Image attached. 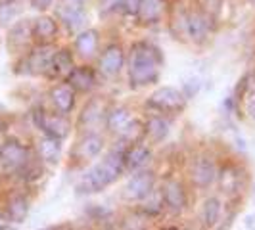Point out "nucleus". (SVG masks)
<instances>
[{
	"label": "nucleus",
	"instance_id": "obj_34",
	"mask_svg": "<svg viewBox=\"0 0 255 230\" xmlns=\"http://www.w3.org/2000/svg\"><path fill=\"white\" fill-rule=\"evenodd\" d=\"M121 4L123 0H98V12L104 17H110L115 13H121Z\"/></svg>",
	"mask_w": 255,
	"mask_h": 230
},
{
	"label": "nucleus",
	"instance_id": "obj_13",
	"mask_svg": "<svg viewBox=\"0 0 255 230\" xmlns=\"http://www.w3.org/2000/svg\"><path fill=\"white\" fill-rule=\"evenodd\" d=\"M33 157L31 150L23 142L8 138L0 144V167L6 173H17Z\"/></svg>",
	"mask_w": 255,
	"mask_h": 230
},
{
	"label": "nucleus",
	"instance_id": "obj_23",
	"mask_svg": "<svg viewBox=\"0 0 255 230\" xmlns=\"http://www.w3.org/2000/svg\"><path fill=\"white\" fill-rule=\"evenodd\" d=\"M33 40L35 44H54V40L60 33V23L50 13H40L33 21Z\"/></svg>",
	"mask_w": 255,
	"mask_h": 230
},
{
	"label": "nucleus",
	"instance_id": "obj_36",
	"mask_svg": "<svg viewBox=\"0 0 255 230\" xmlns=\"http://www.w3.org/2000/svg\"><path fill=\"white\" fill-rule=\"evenodd\" d=\"M140 2L142 0H123V4H121V13L125 15V17H136V13H138V8H140Z\"/></svg>",
	"mask_w": 255,
	"mask_h": 230
},
{
	"label": "nucleus",
	"instance_id": "obj_16",
	"mask_svg": "<svg viewBox=\"0 0 255 230\" xmlns=\"http://www.w3.org/2000/svg\"><path fill=\"white\" fill-rule=\"evenodd\" d=\"M8 50L19 56V54H25L33 44V25H31V19H17L15 23L10 25L8 29Z\"/></svg>",
	"mask_w": 255,
	"mask_h": 230
},
{
	"label": "nucleus",
	"instance_id": "obj_19",
	"mask_svg": "<svg viewBox=\"0 0 255 230\" xmlns=\"http://www.w3.org/2000/svg\"><path fill=\"white\" fill-rule=\"evenodd\" d=\"M106 112H108V108L104 106L100 98H90L79 115L77 127L81 128V132L100 130V127L104 125V119H106Z\"/></svg>",
	"mask_w": 255,
	"mask_h": 230
},
{
	"label": "nucleus",
	"instance_id": "obj_38",
	"mask_svg": "<svg viewBox=\"0 0 255 230\" xmlns=\"http://www.w3.org/2000/svg\"><path fill=\"white\" fill-rule=\"evenodd\" d=\"M54 2H56V0H29L31 8L40 13H44L46 10H50L52 6H54Z\"/></svg>",
	"mask_w": 255,
	"mask_h": 230
},
{
	"label": "nucleus",
	"instance_id": "obj_31",
	"mask_svg": "<svg viewBox=\"0 0 255 230\" xmlns=\"http://www.w3.org/2000/svg\"><path fill=\"white\" fill-rule=\"evenodd\" d=\"M150 219L144 217L138 209L130 211L127 217L121 219V229L123 230H148Z\"/></svg>",
	"mask_w": 255,
	"mask_h": 230
},
{
	"label": "nucleus",
	"instance_id": "obj_2",
	"mask_svg": "<svg viewBox=\"0 0 255 230\" xmlns=\"http://www.w3.org/2000/svg\"><path fill=\"white\" fill-rule=\"evenodd\" d=\"M119 144V142H117ZM127 173L125 169V146L119 144L102 153L92 165L79 177L75 184L77 196H94L114 186Z\"/></svg>",
	"mask_w": 255,
	"mask_h": 230
},
{
	"label": "nucleus",
	"instance_id": "obj_30",
	"mask_svg": "<svg viewBox=\"0 0 255 230\" xmlns=\"http://www.w3.org/2000/svg\"><path fill=\"white\" fill-rule=\"evenodd\" d=\"M21 12L19 0H2L0 2V25L10 27L17 21V15Z\"/></svg>",
	"mask_w": 255,
	"mask_h": 230
},
{
	"label": "nucleus",
	"instance_id": "obj_39",
	"mask_svg": "<svg viewBox=\"0 0 255 230\" xmlns=\"http://www.w3.org/2000/svg\"><path fill=\"white\" fill-rule=\"evenodd\" d=\"M234 217H236V215H234V211H232V213H229V215H227V211H225V215H223V219L219 221V225H217V227H215L213 230H230V227H232V221H234Z\"/></svg>",
	"mask_w": 255,
	"mask_h": 230
},
{
	"label": "nucleus",
	"instance_id": "obj_3",
	"mask_svg": "<svg viewBox=\"0 0 255 230\" xmlns=\"http://www.w3.org/2000/svg\"><path fill=\"white\" fill-rule=\"evenodd\" d=\"M175 23H171V29L175 31L177 40H188L192 44H205L211 35V21L202 8H182L175 10Z\"/></svg>",
	"mask_w": 255,
	"mask_h": 230
},
{
	"label": "nucleus",
	"instance_id": "obj_37",
	"mask_svg": "<svg viewBox=\"0 0 255 230\" xmlns=\"http://www.w3.org/2000/svg\"><path fill=\"white\" fill-rule=\"evenodd\" d=\"M230 130H232V144H234L236 152L246 153L248 152V142H246V138H244V134H240V130H238L236 127H232Z\"/></svg>",
	"mask_w": 255,
	"mask_h": 230
},
{
	"label": "nucleus",
	"instance_id": "obj_10",
	"mask_svg": "<svg viewBox=\"0 0 255 230\" xmlns=\"http://www.w3.org/2000/svg\"><path fill=\"white\" fill-rule=\"evenodd\" d=\"M157 188H159L161 200H163L165 213L177 217V215H182L188 209V188L180 179L169 177Z\"/></svg>",
	"mask_w": 255,
	"mask_h": 230
},
{
	"label": "nucleus",
	"instance_id": "obj_24",
	"mask_svg": "<svg viewBox=\"0 0 255 230\" xmlns=\"http://www.w3.org/2000/svg\"><path fill=\"white\" fill-rule=\"evenodd\" d=\"M134 117L132 114V110L125 106V104H114V106H110L108 108V112H106V119H104V128L112 134V136H119L121 134V130L127 127L128 121Z\"/></svg>",
	"mask_w": 255,
	"mask_h": 230
},
{
	"label": "nucleus",
	"instance_id": "obj_21",
	"mask_svg": "<svg viewBox=\"0 0 255 230\" xmlns=\"http://www.w3.org/2000/svg\"><path fill=\"white\" fill-rule=\"evenodd\" d=\"M167 8H169L167 0H142L134 19L142 27H155L165 19Z\"/></svg>",
	"mask_w": 255,
	"mask_h": 230
},
{
	"label": "nucleus",
	"instance_id": "obj_15",
	"mask_svg": "<svg viewBox=\"0 0 255 230\" xmlns=\"http://www.w3.org/2000/svg\"><path fill=\"white\" fill-rule=\"evenodd\" d=\"M98 71L96 67H92L89 64H79L75 65L64 81L75 90L77 94H90L92 90L98 87Z\"/></svg>",
	"mask_w": 255,
	"mask_h": 230
},
{
	"label": "nucleus",
	"instance_id": "obj_27",
	"mask_svg": "<svg viewBox=\"0 0 255 230\" xmlns=\"http://www.w3.org/2000/svg\"><path fill=\"white\" fill-rule=\"evenodd\" d=\"M64 142L48 138V136H40L37 140V157L42 161V165L56 167L60 165L62 155H64Z\"/></svg>",
	"mask_w": 255,
	"mask_h": 230
},
{
	"label": "nucleus",
	"instance_id": "obj_7",
	"mask_svg": "<svg viewBox=\"0 0 255 230\" xmlns=\"http://www.w3.org/2000/svg\"><path fill=\"white\" fill-rule=\"evenodd\" d=\"M33 123L37 130L42 136L48 138H56V140L64 142L69 138L71 134V121L67 115H62L54 110H46V108H37L33 112Z\"/></svg>",
	"mask_w": 255,
	"mask_h": 230
},
{
	"label": "nucleus",
	"instance_id": "obj_29",
	"mask_svg": "<svg viewBox=\"0 0 255 230\" xmlns=\"http://www.w3.org/2000/svg\"><path fill=\"white\" fill-rule=\"evenodd\" d=\"M138 211H140L144 217L148 219H155V217H161L163 213H165V207H163V200H161V194H159V188H155V190L138 204L136 207Z\"/></svg>",
	"mask_w": 255,
	"mask_h": 230
},
{
	"label": "nucleus",
	"instance_id": "obj_42",
	"mask_svg": "<svg viewBox=\"0 0 255 230\" xmlns=\"http://www.w3.org/2000/svg\"><path fill=\"white\" fill-rule=\"evenodd\" d=\"M56 230H77V229L71 227V225H62V227H56Z\"/></svg>",
	"mask_w": 255,
	"mask_h": 230
},
{
	"label": "nucleus",
	"instance_id": "obj_32",
	"mask_svg": "<svg viewBox=\"0 0 255 230\" xmlns=\"http://www.w3.org/2000/svg\"><path fill=\"white\" fill-rule=\"evenodd\" d=\"M85 215H87L89 219H92L94 223L104 225V223H110V221L114 219V211L108 209L106 205L92 204V205H87V207H85Z\"/></svg>",
	"mask_w": 255,
	"mask_h": 230
},
{
	"label": "nucleus",
	"instance_id": "obj_5",
	"mask_svg": "<svg viewBox=\"0 0 255 230\" xmlns=\"http://www.w3.org/2000/svg\"><path fill=\"white\" fill-rule=\"evenodd\" d=\"M52 12L60 27H64L69 33H79L81 29H85L89 19V2L87 0H56L52 6Z\"/></svg>",
	"mask_w": 255,
	"mask_h": 230
},
{
	"label": "nucleus",
	"instance_id": "obj_33",
	"mask_svg": "<svg viewBox=\"0 0 255 230\" xmlns=\"http://www.w3.org/2000/svg\"><path fill=\"white\" fill-rule=\"evenodd\" d=\"M202 89H204V79L198 75L186 77V79L182 81V87H180L182 94L186 96V100H194V98L202 92Z\"/></svg>",
	"mask_w": 255,
	"mask_h": 230
},
{
	"label": "nucleus",
	"instance_id": "obj_11",
	"mask_svg": "<svg viewBox=\"0 0 255 230\" xmlns=\"http://www.w3.org/2000/svg\"><path fill=\"white\" fill-rule=\"evenodd\" d=\"M54 52H56L54 44H33L21 56V62H19L21 64L19 67L23 69L21 73L29 77H40V75L46 77Z\"/></svg>",
	"mask_w": 255,
	"mask_h": 230
},
{
	"label": "nucleus",
	"instance_id": "obj_43",
	"mask_svg": "<svg viewBox=\"0 0 255 230\" xmlns=\"http://www.w3.org/2000/svg\"><path fill=\"white\" fill-rule=\"evenodd\" d=\"M161 230H182L180 227H177V225H169V227H163Z\"/></svg>",
	"mask_w": 255,
	"mask_h": 230
},
{
	"label": "nucleus",
	"instance_id": "obj_17",
	"mask_svg": "<svg viewBox=\"0 0 255 230\" xmlns=\"http://www.w3.org/2000/svg\"><path fill=\"white\" fill-rule=\"evenodd\" d=\"M48 100H50V106L54 112L69 117L77 106V92L65 81H60V83H56V85L50 87Z\"/></svg>",
	"mask_w": 255,
	"mask_h": 230
},
{
	"label": "nucleus",
	"instance_id": "obj_12",
	"mask_svg": "<svg viewBox=\"0 0 255 230\" xmlns=\"http://www.w3.org/2000/svg\"><path fill=\"white\" fill-rule=\"evenodd\" d=\"M221 192L227 198H238L242 196L244 184H246V171L234 161H225L223 165H219L217 182Z\"/></svg>",
	"mask_w": 255,
	"mask_h": 230
},
{
	"label": "nucleus",
	"instance_id": "obj_1",
	"mask_svg": "<svg viewBox=\"0 0 255 230\" xmlns=\"http://www.w3.org/2000/svg\"><path fill=\"white\" fill-rule=\"evenodd\" d=\"M165 65L163 50L148 38L134 40L127 50V79L130 89H146L157 85Z\"/></svg>",
	"mask_w": 255,
	"mask_h": 230
},
{
	"label": "nucleus",
	"instance_id": "obj_4",
	"mask_svg": "<svg viewBox=\"0 0 255 230\" xmlns=\"http://www.w3.org/2000/svg\"><path fill=\"white\" fill-rule=\"evenodd\" d=\"M188 106L186 96L182 94V90L177 87H157L152 94L146 98V108L152 112V114H161L167 117H175L180 115Z\"/></svg>",
	"mask_w": 255,
	"mask_h": 230
},
{
	"label": "nucleus",
	"instance_id": "obj_40",
	"mask_svg": "<svg viewBox=\"0 0 255 230\" xmlns=\"http://www.w3.org/2000/svg\"><path fill=\"white\" fill-rule=\"evenodd\" d=\"M244 229H246V230H255V211L248 213V215L244 217Z\"/></svg>",
	"mask_w": 255,
	"mask_h": 230
},
{
	"label": "nucleus",
	"instance_id": "obj_41",
	"mask_svg": "<svg viewBox=\"0 0 255 230\" xmlns=\"http://www.w3.org/2000/svg\"><path fill=\"white\" fill-rule=\"evenodd\" d=\"M0 230H19V225L10 223L8 219L2 215V217H0Z\"/></svg>",
	"mask_w": 255,
	"mask_h": 230
},
{
	"label": "nucleus",
	"instance_id": "obj_20",
	"mask_svg": "<svg viewBox=\"0 0 255 230\" xmlns=\"http://www.w3.org/2000/svg\"><path fill=\"white\" fill-rule=\"evenodd\" d=\"M152 159H153V150H152V144L148 140L125 146V169H127V173H134V171H140V169L150 167Z\"/></svg>",
	"mask_w": 255,
	"mask_h": 230
},
{
	"label": "nucleus",
	"instance_id": "obj_8",
	"mask_svg": "<svg viewBox=\"0 0 255 230\" xmlns=\"http://www.w3.org/2000/svg\"><path fill=\"white\" fill-rule=\"evenodd\" d=\"M125 65H127V50L121 42H110L98 52L96 71H98V77H102L106 81L117 79L123 73Z\"/></svg>",
	"mask_w": 255,
	"mask_h": 230
},
{
	"label": "nucleus",
	"instance_id": "obj_18",
	"mask_svg": "<svg viewBox=\"0 0 255 230\" xmlns=\"http://www.w3.org/2000/svg\"><path fill=\"white\" fill-rule=\"evenodd\" d=\"M73 52H75V56H79L85 62L96 58L100 52V31L94 27H85L79 33H75Z\"/></svg>",
	"mask_w": 255,
	"mask_h": 230
},
{
	"label": "nucleus",
	"instance_id": "obj_6",
	"mask_svg": "<svg viewBox=\"0 0 255 230\" xmlns=\"http://www.w3.org/2000/svg\"><path fill=\"white\" fill-rule=\"evenodd\" d=\"M157 186H159L157 184V173L152 167H146L140 171L128 173L127 180L121 188V198L128 204H140Z\"/></svg>",
	"mask_w": 255,
	"mask_h": 230
},
{
	"label": "nucleus",
	"instance_id": "obj_35",
	"mask_svg": "<svg viewBox=\"0 0 255 230\" xmlns=\"http://www.w3.org/2000/svg\"><path fill=\"white\" fill-rule=\"evenodd\" d=\"M244 110H246V114L248 117L255 121V90H254V83H252V87L248 90V94H246V98H244Z\"/></svg>",
	"mask_w": 255,
	"mask_h": 230
},
{
	"label": "nucleus",
	"instance_id": "obj_9",
	"mask_svg": "<svg viewBox=\"0 0 255 230\" xmlns=\"http://www.w3.org/2000/svg\"><path fill=\"white\" fill-rule=\"evenodd\" d=\"M219 163L215 157L207 152H200L192 157L190 165H188V179L192 186H196L198 190H209L215 182H217Z\"/></svg>",
	"mask_w": 255,
	"mask_h": 230
},
{
	"label": "nucleus",
	"instance_id": "obj_22",
	"mask_svg": "<svg viewBox=\"0 0 255 230\" xmlns=\"http://www.w3.org/2000/svg\"><path fill=\"white\" fill-rule=\"evenodd\" d=\"M144 130H146V140L150 144H161L169 138L173 130V121L167 115L150 114L144 119Z\"/></svg>",
	"mask_w": 255,
	"mask_h": 230
},
{
	"label": "nucleus",
	"instance_id": "obj_28",
	"mask_svg": "<svg viewBox=\"0 0 255 230\" xmlns=\"http://www.w3.org/2000/svg\"><path fill=\"white\" fill-rule=\"evenodd\" d=\"M29 213H31V200L27 198L25 194H13V196L8 198L6 209H4V217L8 219L10 223L21 225V223L27 221Z\"/></svg>",
	"mask_w": 255,
	"mask_h": 230
},
{
	"label": "nucleus",
	"instance_id": "obj_14",
	"mask_svg": "<svg viewBox=\"0 0 255 230\" xmlns=\"http://www.w3.org/2000/svg\"><path fill=\"white\" fill-rule=\"evenodd\" d=\"M104 152H106V136L102 132H98V130L81 132V136H79V140L75 144V153L81 161L92 163Z\"/></svg>",
	"mask_w": 255,
	"mask_h": 230
},
{
	"label": "nucleus",
	"instance_id": "obj_26",
	"mask_svg": "<svg viewBox=\"0 0 255 230\" xmlns=\"http://www.w3.org/2000/svg\"><path fill=\"white\" fill-rule=\"evenodd\" d=\"M225 215V204L219 196H207L200 207V225L204 230H213Z\"/></svg>",
	"mask_w": 255,
	"mask_h": 230
},
{
	"label": "nucleus",
	"instance_id": "obj_25",
	"mask_svg": "<svg viewBox=\"0 0 255 230\" xmlns=\"http://www.w3.org/2000/svg\"><path fill=\"white\" fill-rule=\"evenodd\" d=\"M75 52L71 50L69 46H56V52L52 56L50 67H48V79H62L64 81L67 73L75 67Z\"/></svg>",
	"mask_w": 255,
	"mask_h": 230
}]
</instances>
